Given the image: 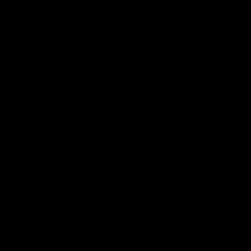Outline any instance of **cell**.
<instances>
[]
</instances>
